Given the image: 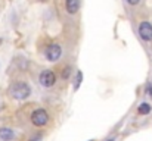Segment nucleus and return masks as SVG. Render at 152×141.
<instances>
[{"mask_svg":"<svg viewBox=\"0 0 152 141\" xmlns=\"http://www.w3.org/2000/svg\"><path fill=\"white\" fill-rule=\"evenodd\" d=\"M139 35L143 41H152V24L148 21H142L139 24Z\"/></svg>","mask_w":152,"mask_h":141,"instance_id":"obj_5","label":"nucleus"},{"mask_svg":"<svg viewBox=\"0 0 152 141\" xmlns=\"http://www.w3.org/2000/svg\"><path fill=\"white\" fill-rule=\"evenodd\" d=\"M126 1H127V3L130 4V6H136V4H137V3H139L140 0H126Z\"/></svg>","mask_w":152,"mask_h":141,"instance_id":"obj_11","label":"nucleus"},{"mask_svg":"<svg viewBox=\"0 0 152 141\" xmlns=\"http://www.w3.org/2000/svg\"><path fill=\"white\" fill-rule=\"evenodd\" d=\"M45 56H46V59L49 62L59 60L61 56H62V47H61V44H56V43L49 44V46L46 47V50H45Z\"/></svg>","mask_w":152,"mask_h":141,"instance_id":"obj_4","label":"nucleus"},{"mask_svg":"<svg viewBox=\"0 0 152 141\" xmlns=\"http://www.w3.org/2000/svg\"><path fill=\"white\" fill-rule=\"evenodd\" d=\"M31 94V87L25 81H15L9 87V95L15 100H25Z\"/></svg>","mask_w":152,"mask_h":141,"instance_id":"obj_1","label":"nucleus"},{"mask_svg":"<svg viewBox=\"0 0 152 141\" xmlns=\"http://www.w3.org/2000/svg\"><path fill=\"white\" fill-rule=\"evenodd\" d=\"M39 81L45 88H52L56 84V75L50 69H45V71H42V74L39 77Z\"/></svg>","mask_w":152,"mask_h":141,"instance_id":"obj_3","label":"nucleus"},{"mask_svg":"<svg viewBox=\"0 0 152 141\" xmlns=\"http://www.w3.org/2000/svg\"><path fill=\"white\" fill-rule=\"evenodd\" d=\"M65 9L69 15H74L80 9V0H65Z\"/></svg>","mask_w":152,"mask_h":141,"instance_id":"obj_7","label":"nucleus"},{"mask_svg":"<svg viewBox=\"0 0 152 141\" xmlns=\"http://www.w3.org/2000/svg\"><path fill=\"white\" fill-rule=\"evenodd\" d=\"M89 141H93V140H89Z\"/></svg>","mask_w":152,"mask_h":141,"instance_id":"obj_14","label":"nucleus"},{"mask_svg":"<svg viewBox=\"0 0 152 141\" xmlns=\"http://www.w3.org/2000/svg\"><path fill=\"white\" fill-rule=\"evenodd\" d=\"M28 141H42V135H34V137H31Z\"/></svg>","mask_w":152,"mask_h":141,"instance_id":"obj_12","label":"nucleus"},{"mask_svg":"<svg viewBox=\"0 0 152 141\" xmlns=\"http://www.w3.org/2000/svg\"><path fill=\"white\" fill-rule=\"evenodd\" d=\"M106 141H115V140L114 138H109V140H106Z\"/></svg>","mask_w":152,"mask_h":141,"instance_id":"obj_13","label":"nucleus"},{"mask_svg":"<svg viewBox=\"0 0 152 141\" xmlns=\"http://www.w3.org/2000/svg\"><path fill=\"white\" fill-rule=\"evenodd\" d=\"M30 119H31V124H33L36 128H43V127H46V125L49 124V119H50V118H49V113H48L46 109L39 107V109L33 110Z\"/></svg>","mask_w":152,"mask_h":141,"instance_id":"obj_2","label":"nucleus"},{"mask_svg":"<svg viewBox=\"0 0 152 141\" xmlns=\"http://www.w3.org/2000/svg\"><path fill=\"white\" fill-rule=\"evenodd\" d=\"M71 72H72V68H71V66H65V68H64V72H62V78H64V80L69 78Z\"/></svg>","mask_w":152,"mask_h":141,"instance_id":"obj_10","label":"nucleus"},{"mask_svg":"<svg viewBox=\"0 0 152 141\" xmlns=\"http://www.w3.org/2000/svg\"><path fill=\"white\" fill-rule=\"evenodd\" d=\"M15 138V131L7 127L0 128V141H12Z\"/></svg>","mask_w":152,"mask_h":141,"instance_id":"obj_6","label":"nucleus"},{"mask_svg":"<svg viewBox=\"0 0 152 141\" xmlns=\"http://www.w3.org/2000/svg\"><path fill=\"white\" fill-rule=\"evenodd\" d=\"M81 81H83V72H81V71H77L75 81H74V90H78V87H80Z\"/></svg>","mask_w":152,"mask_h":141,"instance_id":"obj_9","label":"nucleus"},{"mask_svg":"<svg viewBox=\"0 0 152 141\" xmlns=\"http://www.w3.org/2000/svg\"><path fill=\"white\" fill-rule=\"evenodd\" d=\"M137 112H139V115H148V113H151V104L149 103H140L139 107H137Z\"/></svg>","mask_w":152,"mask_h":141,"instance_id":"obj_8","label":"nucleus"}]
</instances>
